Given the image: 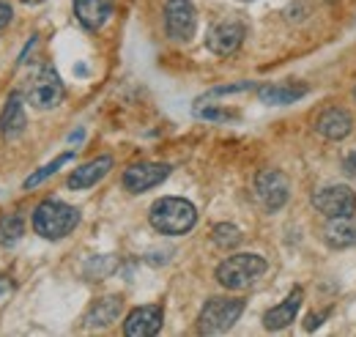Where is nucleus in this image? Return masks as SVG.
Listing matches in <instances>:
<instances>
[{
    "label": "nucleus",
    "instance_id": "obj_1",
    "mask_svg": "<svg viewBox=\"0 0 356 337\" xmlns=\"http://www.w3.org/2000/svg\"><path fill=\"white\" fill-rule=\"evenodd\" d=\"M148 222L162 236H184L197 225V209L184 198H159L148 211Z\"/></svg>",
    "mask_w": 356,
    "mask_h": 337
},
{
    "label": "nucleus",
    "instance_id": "obj_2",
    "mask_svg": "<svg viewBox=\"0 0 356 337\" xmlns=\"http://www.w3.org/2000/svg\"><path fill=\"white\" fill-rule=\"evenodd\" d=\"M77 222H80V211L58 198H47L33 211V230L49 242L69 236L77 228Z\"/></svg>",
    "mask_w": 356,
    "mask_h": 337
},
{
    "label": "nucleus",
    "instance_id": "obj_3",
    "mask_svg": "<svg viewBox=\"0 0 356 337\" xmlns=\"http://www.w3.org/2000/svg\"><path fill=\"white\" fill-rule=\"evenodd\" d=\"M268 263L255 253H238L225 258L217 266V283L227 291H244L266 274Z\"/></svg>",
    "mask_w": 356,
    "mask_h": 337
},
{
    "label": "nucleus",
    "instance_id": "obj_4",
    "mask_svg": "<svg viewBox=\"0 0 356 337\" xmlns=\"http://www.w3.org/2000/svg\"><path fill=\"white\" fill-rule=\"evenodd\" d=\"M244 313V299H230V296H214L203 304L197 315V332L200 335H222L233 329V324Z\"/></svg>",
    "mask_w": 356,
    "mask_h": 337
},
{
    "label": "nucleus",
    "instance_id": "obj_5",
    "mask_svg": "<svg viewBox=\"0 0 356 337\" xmlns=\"http://www.w3.org/2000/svg\"><path fill=\"white\" fill-rule=\"evenodd\" d=\"M63 93H66L63 91V80H60V75L52 66L36 69L33 77H31V83H28V91H25L31 107H36V110H52V107H58L63 102Z\"/></svg>",
    "mask_w": 356,
    "mask_h": 337
},
{
    "label": "nucleus",
    "instance_id": "obj_6",
    "mask_svg": "<svg viewBox=\"0 0 356 337\" xmlns=\"http://www.w3.org/2000/svg\"><path fill=\"white\" fill-rule=\"evenodd\" d=\"M312 209L323 214L326 219L332 217H354L356 214V195L354 189H348L346 184H329L315 189L310 198Z\"/></svg>",
    "mask_w": 356,
    "mask_h": 337
},
{
    "label": "nucleus",
    "instance_id": "obj_7",
    "mask_svg": "<svg viewBox=\"0 0 356 337\" xmlns=\"http://www.w3.org/2000/svg\"><path fill=\"white\" fill-rule=\"evenodd\" d=\"M255 198L266 211H280L291 198V181L282 170L266 168L255 175Z\"/></svg>",
    "mask_w": 356,
    "mask_h": 337
},
{
    "label": "nucleus",
    "instance_id": "obj_8",
    "mask_svg": "<svg viewBox=\"0 0 356 337\" xmlns=\"http://www.w3.org/2000/svg\"><path fill=\"white\" fill-rule=\"evenodd\" d=\"M197 28V11L189 0H168L165 3V33L170 42H192Z\"/></svg>",
    "mask_w": 356,
    "mask_h": 337
},
{
    "label": "nucleus",
    "instance_id": "obj_9",
    "mask_svg": "<svg viewBox=\"0 0 356 337\" xmlns=\"http://www.w3.org/2000/svg\"><path fill=\"white\" fill-rule=\"evenodd\" d=\"M170 173H173V168L165 165V162H137V165L124 170L121 184H124L127 192L140 195V192H148V189L159 187Z\"/></svg>",
    "mask_w": 356,
    "mask_h": 337
},
{
    "label": "nucleus",
    "instance_id": "obj_10",
    "mask_svg": "<svg viewBox=\"0 0 356 337\" xmlns=\"http://www.w3.org/2000/svg\"><path fill=\"white\" fill-rule=\"evenodd\" d=\"M244 36H247V28H244V22H238V19H225V22H217L214 28H209V33H206V47L214 52V55H233L241 42H244Z\"/></svg>",
    "mask_w": 356,
    "mask_h": 337
},
{
    "label": "nucleus",
    "instance_id": "obj_11",
    "mask_svg": "<svg viewBox=\"0 0 356 337\" xmlns=\"http://www.w3.org/2000/svg\"><path fill=\"white\" fill-rule=\"evenodd\" d=\"M162 321H165L162 304H143V307H134L127 315L124 332L127 337H154L162 329Z\"/></svg>",
    "mask_w": 356,
    "mask_h": 337
},
{
    "label": "nucleus",
    "instance_id": "obj_12",
    "mask_svg": "<svg viewBox=\"0 0 356 337\" xmlns=\"http://www.w3.org/2000/svg\"><path fill=\"white\" fill-rule=\"evenodd\" d=\"M354 129V116L346 107H326L318 118H315V132L326 140H346Z\"/></svg>",
    "mask_w": 356,
    "mask_h": 337
},
{
    "label": "nucleus",
    "instance_id": "obj_13",
    "mask_svg": "<svg viewBox=\"0 0 356 337\" xmlns=\"http://www.w3.org/2000/svg\"><path fill=\"white\" fill-rule=\"evenodd\" d=\"M302 299H305V291L296 285L291 294L285 296V301H280L277 307H271L266 315H264V327L268 332H280L285 327H291L299 315V307H302Z\"/></svg>",
    "mask_w": 356,
    "mask_h": 337
},
{
    "label": "nucleus",
    "instance_id": "obj_14",
    "mask_svg": "<svg viewBox=\"0 0 356 337\" xmlns=\"http://www.w3.org/2000/svg\"><path fill=\"white\" fill-rule=\"evenodd\" d=\"M110 168H113V157H110V154L96 157V159H90V162H86V165H80V168L74 170V173L69 175V181H66V187L74 189V192L90 189L93 184H99V181L110 173Z\"/></svg>",
    "mask_w": 356,
    "mask_h": 337
},
{
    "label": "nucleus",
    "instance_id": "obj_15",
    "mask_svg": "<svg viewBox=\"0 0 356 337\" xmlns=\"http://www.w3.org/2000/svg\"><path fill=\"white\" fill-rule=\"evenodd\" d=\"M25 127H28V118H25V102H22V96L14 91V93L8 96L3 113H0V134H3L6 140H17V137L25 132Z\"/></svg>",
    "mask_w": 356,
    "mask_h": 337
},
{
    "label": "nucleus",
    "instance_id": "obj_16",
    "mask_svg": "<svg viewBox=\"0 0 356 337\" xmlns=\"http://www.w3.org/2000/svg\"><path fill=\"white\" fill-rule=\"evenodd\" d=\"M323 242L334 250H346V247H356V219L354 217H332L323 230H321Z\"/></svg>",
    "mask_w": 356,
    "mask_h": 337
},
{
    "label": "nucleus",
    "instance_id": "obj_17",
    "mask_svg": "<svg viewBox=\"0 0 356 337\" xmlns=\"http://www.w3.org/2000/svg\"><path fill=\"white\" fill-rule=\"evenodd\" d=\"M307 93H310V85L293 83V80H288V83L261 85V88H258V99H261L264 104H293V102H299V99L307 96Z\"/></svg>",
    "mask_w": 356,
    "mask_h": 337
},
{
    "label": "nucleus",
    "instance_id": "obj_18",
    "mask_svg": "<svg viewBox=\"0 0 356 337\" xmlns=\"http://www.w3.org/2000/svg\"><path fill=\"white\" fill-rule=\"evenodd\" d=\"M113 14V0H74V17L86 31H99Z\"/></svg>",
    "mask_w": 356,
    "mask_h": 337
},
{
    "label": "nucleus",
    "instance_id": "obj_19",
    "mask_svg": "<svg viewBox=\"0 0 356 337\" xmlns=\"http://www.w3.org/2000/svg\"><path fill=\"white\" fill-rule=\"evenodd\" d=\"M121 310H124L121 296H104V299H96V301L90 304V310L86 313V327H88V329L110 327L113 321H118Z\"/></svg>",
    "mask_w": 356,
    "mask_h": 337
},
{
    "label": "nucleus",
    "instance_id": "obj_20",
    "mask_svg": "<svg viewBox=\"0 0 356 337\" xmlns=\"http://www.w3.org/2000/svg\"><path fill=\"white\" fill-rule=\"evenodd\" d=\"M25 236V219L19 211H8L0 217V244L3 247H14L19 244V239Z\"/></svg>",
    "mask_w": 356,
    "mask_h": 337
},
{
    "label": "nucleus",
    "instance_id": "obj_21",
    "mask_svg": "<svg viewBox=\"0 0 356 337\" xmlns=\"http://www.w3.org/2000/svg\"><path fill=\"white\" fill-rule=\"evenodd\" d=\"M74 159V151H66V154H60V157H55L49 165H44V168H39L36 173H31L28 178H25V184H22V189H33V187H39L42 181H47L49 175H55L58 170L63 168L66 162H72Z\"/></svg>",
    "mask_w": 356,
    "mask_h": 337
},
{
    "label": "nucleus",
    "instance_id": "obj_22",
    "mask_svg": "<svg viewBox=\"0 0 356 337\" xmlns=\"http://www.w3.org/2000/svg\"><path fill=\"white\" fill-rule=\"evenodd\" d=\"M211 239H214V244L220 250H233V247L241 244V230L236 225H230V222H220V225H214Z\"/></svg>",
    "mask_w": 356,
    "mask_h": 337
},
{
    "label": "nucleus",
    "instance_id": "obj_23",
    "mask_svg": "<svg viewBox=\"0 0 356 337\" xmlns=\"http://www.w3.org/2000/svg\"><path fill=\"white\" fill-rule=\"evenodd\" d=\"M195 116L197 118H206V121H233L236 113L233 110H220V107H195Z\"/></svg>",
    "mask_w": 356,
    "mask_h": 337
},
{
    "label": "nucleus",
    "instance_id": "obj_24",
    "mask_svg": "<svg viewBox=\"0 0 356 337\" xmlns=\"http://www.w3.org/2000/svg\"><path fill=\"white\" fill-rule=\"evenodd\" d=\"M252 83H236V85H222V88H214L209 96H225V93H238V91H250Z\"/></svg>",
    "mask_w": 356,
    "mask_h": 337
},
{
    "label": "nucleus",
    "instance_id": "obj_25",
    "mask_svg": "<svg viewBox=\"0 0 356 337\" xmlns=\"http://www.w3.org/2000/svg\"><path fill=\"white\" fill-rule=\"evenodd\" d=\"M11 294H14V283L6 274H0V301H6Z\"/></svg>",
    "mask_w": 356,
    "mask_h": 337
},
{
    "label": "nucleus",
    "instance_id": "obj_26",
    "mask_svg": "<svg viewBox=\"0 0 356 337\" xmlns=\"http://www.w3.org/2000/svg\"><path fill=\"white\" fill-rule=\"evenodd\" d=\"M11 17H14V11H11V6H8L6 0H0V28H6V25L11 22Z\"/></svg>",
    "mask_w": 356,
    "mask_h": 337
},
{
    "label": "nucleus",
    "instance_id": "obj_27",
    "mask_svg": "<svg viewBox=\"0 0 356 337\" xmlns=\"http://www.w3.org/2000/svg\"><path fill=\"white\" fill-rule=\"evenodd\" d=\"M343 168L348 170L351 175H356V151H351V154L346 157V162H343Z\"/></svg>",
    "mask_w": 356,
    "mask_h": 337
},
{
    "label": "nucleus",
    "instance_id": "obj_28",
    "mask_svg": "<svg viewBox=\"0 0 356 337\" xmlns=\"http://www.w3.org/2000/svg\"><path fill=\"white\" fill-rule=\"evenodd\" d=\"M83 137H86V132H83V129H80V132H74V134H72V137H69V143H80V140H83Z\"/></svg>",
    "mask_w": 356,
    "mask_h": 337
},
{
    "label": "nucleus",
    "instance_id": "obj_29",
    "mask_svg": "<svg viewBox=\"0 0 356 337\" xmlns=\"http://www.w3.org/2000/svg\"><path fill=\"white\" fill-rule=\"evenodd\" d=\"M22 3H28V6H39V3H44V0H22Z\"/></svg>",
    "mask_w": 356,
    "mask_h": 337
},
{
    "label": "nucleus",
    "instance_id": "obj_30",
    "mask_svg": "<svg viewBox=\"0 0 356 337\" xmlns=\"http://www.w3.org/2000/svg\"><path fill=\"white\" fill-rule=\"evenodd\" d=\"M241 3H250V0H241Z\"/></svg>",
    "mask_w": 356,
    "mask_h": 337
}]
</instances>
